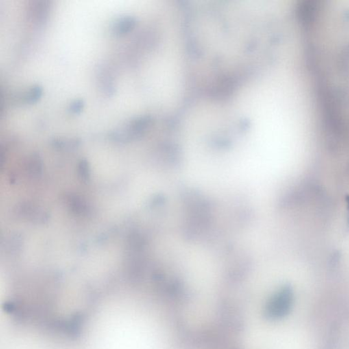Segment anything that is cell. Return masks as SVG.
I'll list each match as a JSON object with an SVG mask.
<instances>
[{"label": "cell", "instance_id": "obj_3", "mask_svg": "<svg viewBox=\"0 0 349 349\" xmlns=\"http://www.w3.org/2000/svg\"><path fill=\"white\" fill-rule=\"evenodd\" d=\"M95 73L100 91L104 94L105 97H112L117 90L114 75L110 68L105 64H101L97 66Z\"/></svg>", "mask_w": 349, "mask_h": 349}, {"label": "cell", "instance_id": "obj_7", "mask_svg": "<svg viewBox=\"0 0 349 349\" xmlns=\"http://www.w3.org/2000/svg\"><path fill=\"white\" fill-rule=\"evenodd\" d=\"M85 107V101L83 99H78L74 100L68 105V112L73 114H80Z\"/></svg>", "mask_w": 349, "mask_h": 349}, {"label": "cell", "instance_id": "obj_4", "mask_svg": "<svg viewBox=\"0 0 349 349\" xmlns=\"http://www.w3.org/2000/svg\"><path fill=\"white\" fill-rule=\"evenodd\" d=\"M43 94V89L40 85H34L21 92L14 94L10 98L11 102L16 105H29L38 102Z\"/></svg>", "mask_w": 349, "mask_h": 349}, {"label": "cell", "instance_id": "obj_2", "mask_svg": "<svg viewBox=\"0 0 349 349\" xmlns=\"http://www.w3.org/2000/svg\"><path fill=\"white\" fill-rule=\"evenodd\" d=\"M51 7V2L48 0H32L29 1L26 8L27 19L35 26H43L49 20Z\"/></svg>", "mask_w": 349, "mask_h": 349}, {"label": "cell", "instance_id": "obj_1", "mask_svg": "<svg viewBox=\"0 0 349 349\" xmlns=\"http://www.w3.org/2000/svg\"><path fill=\"white\" fill-rule=\"evenodd\" d=\"M293 294L289 287H284L276 293L266 306V317L269 319H278L287 315L291 308Z\"/></svg>", "mask_w": 349, "mask_h": 349}, {"label": "cell", "instance_id": "obj_5", "mask_svg": "<svg viewBox=\"0 0 349 349\" xmlns=\"http://www.w3.org/2000/svg\"><path fill=\"white\" fill-rule=\"evenodd\" d=\"M137 24L138 18L135 16H121L113 22L111 32L116 36H123L135 28Z\"/></svg>", "mask_w": 349, "mask_h": 349}, {"label": "cell", "instance_id": "obj_6", "mask_svg": "<svg viewBox=\"0 0 349 349\" xmlns=\"http://www.w3.org/2000/svg\"><path fill=\"white\" fill-rule=\"evenodd\" d=\"M55 149H73L80 145L81 141L77 138H53L50 141Z\"/></svg>", "mask_w": 349, "mask_h": 349}]
</instances>
